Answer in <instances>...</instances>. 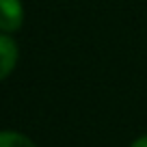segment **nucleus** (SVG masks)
I'll return each instance as SVG.
<instances>
[{
  "mask_svg": "<svg viewBox=\"0 0 147 147\" xmlns=\"http://www.w3.org/2000/svg\"><path fill=\"white\" fill-rule=\"evenodd\" d=\"M24 22V7L20 0H0V30L15 32Z\"/></svg>",
  "mask_w": 147,
  "mask_h": 147,
  "instance_id": "obj_1",
  "label": "nucleus"
},
{
  "mask_svg": "<svg viewBox=\"0 0 147 147\" xmlns=\"http://www.w3.org/2000/svg\"><path fill=\"white\" fill-rule=\"evenodd\" d=\"M0 147H35V143L20 132H0Z\"/></svg>",
  "mask_w": 147,
  "mask_h": 147,
  "instance_id": "obj_3",
  "label": "nucleus"
},
{
  "mask_svg": "<svg viewBox=\"0 0 147 147\" xmlns=\"http://www.w3.org/2000/svg\"><path fill=\"white\" fill-rule=\"evenodd\" d=\"M130 147H147V134H145V136H141V138H136Z\"/></svg>",
  "mask_w": 147,
  "mask_h": 147,
  "instance_id": "obj_4",
  "label": "nucleus"
},
{
  "mask_svg": "<svg viewBox=\"0 0 147 147\" xmlns=\"http://www.w3.org/2000/svg\"><path fill=\"white\" fill-rule=\"evenodd\" d=\"M18 63V46L9 35L0 32V80H5Z\"/></svg>",
  "mask_w": 147,
  "mask_h": 147,
  "instance_id": "obj_2",
  "label": "nucleus"
}]
</instances>
